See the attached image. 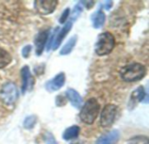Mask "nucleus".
<instances>
[{
	"label": "nucleus",
	"instance_id": "dca6fc26",
	"mask_svg": "<svg viewBox=\"0 0 149 144\" xmlns=\"http://www.w3.org/2000/svg\"><path fill=\"white\" fill-rule=\"evenodd\" d=\"M77 41H78V36L77 35H74L73 37H72L68 41L67 43L62 47V49L60 50L59 51V54L61 56H66V55H69L72 50L74 49L76 43H77Z\"/></svg>",
	"mask_w": 149,
	"mask_h": 144
},
{
	"label": "nucleus",
	"instance_id": "2eb2a0df",
	"mask_svg": "<svg viewBox=\"0 0 149 144\" xmlns=\"http://www.w3.org/2000/svg\"><path fill=\"white\" fill-rule=\"evenodd\" d=\"M80 132V128L77 125H73L71 126L69 128H67L64 133H63V139L65 141H69V140H73L76 139Z\"/></svg>",
	"mask_w": 149,
	"mask_h": 144
},
{
	"label": "nucleus",
	"instance_id": "f3484780",
	"mask_svg": "<svg viewBox=\"0 0 149 144\" xmlns=\"http://www.w3.org/2000/svg\"><path fill=\"white\" fill-rule=\"evenodd\" d=\"M12 57L10 54L5 50L0 48V69L5 68L7 65L10 63Z\"/></svg>",
	"mask_w": 149,
	"mask_h": 144
},
{
	"label": "nucleus",
	"instance_id": "20e7f679",
	"mask_svg": "<svg viewBox=\"0 0 149 144\" xmlns=\"http://www.w3.org/2000/svg\"><path fill=\"white\" fill-rule=\"evenodd\" d=\"M0 97L5 104H14L18 98V91L16 84L12 82L5 83L0 90Z\"/></svg>",
	"mask_w": 149,
	"mask_h": 144
},
{
	"label": "nucleus",
	"instance_id": "7ed1b4c3",
	"mask_svg": "<svg viewBox=\"0 0 149 144\" xmlns=\"http://www.w3.org/2000/svg\"><path fill=\"white\" fill-rule=\"evenodd\" d=\"M115 46L114 36L108 31L100 33L95 43V53L98 56H103L110 54Z\"/></svg>",
	"mask_w": 149,
	"mask_h": 144
},
{
	"label": "nucleus",
	"instance_id": "9d476101",
	"mask_svg": "<svg viewBox=\"0 0 149 144\" xmlns=\"http://www.w3.org/2000/svg\"><path fill=\"white\" fill-rule=\"evenodd\" d=\"M48 35H49V30H44L39 31L38 33V35L36 36L34 43H35V47H36V55L37 56H40L43 53V51L45 50V43L48 40Z\"/></svg>",
	"mask_w": 149,
	"mask_h": 144
},
{
	"label": "nucleus",
	"instance_id": "b1692460",
	"mask_svg": "<svg viewBox=\"0 0 149 144\" xmlns=\"http://www.w3.org/2000/svg\"><path fill=\"white\" fill-rule=\"evenodd\" d=\"M58 30V28H55L54 30H53L52 33V37H51V39L49 40L48 46H47V50H48V51L52 49V43H53V40H54V37H55V36H56V34H57Z\"/></svg>",
	"mask_w": 149,
	"mask_h": 144
},
{
	"label": "nucleus",
	"instance_id": "4be33fe9",
	"mask_svg": "<svg viewBox=\"0 0 149 144\" xmlns=\"http://www.w3.org/2000/svg\"><path fill=\"white\" fill-rule=\"evenodd\" d=\"M31 50H32V46L28 44V45H25L23 49H22V56L24 58H27L29 57L31 52Z\"/></svg>",
	"mask_w": 149,
	"mask_h": 144
},
{
	"label": "nucleus",
	"instance_id": "423d86ee",
	"mask_svg": "<svg viewBox=\"0 0 149 144\" xmlns=\"http://www.w3.org/2000/svg\"><path fill=\"white\" fill-rule=\"evenodd\" d=\"M58 5L56 0H45V1H35L34 6L36 10L42 15H49L52 13Z\"/></svg>",
	"mask_w": 149,
	"mask_h": 144
},
{
	"label": "nucleus",
	"instance_id": "6e6552de",
	"mask_svg": "<svg viewBox=\"0 0 149 144\" xmlns=\"http://www.w3.org/2000/svg\"><path fill=\"white\" fill-rule=\"evenodd\" d=\"M65 75L64 72H60L58 73L52 79L49 80L45 83V88L48 92L52 93L60 90L65 85Z\"/></svg>",
	"mask_w": 149,
	"mask_h": 144
},
{
	"label": "nucleus",
	"instance_id": "a211bd4d",
	"mask_svg": "<svg viewBox=\"0 0 149 144\" xmlns=\"http://www.w3.org/2000/svg\"><path fill=\"white\" fill-rule=\"evenodd\" d=\"M37 121H38V118H37L36 116H34V115L29 116H27V117L24 119L23 125H24V127L26 130H31V129H33L34 126L36 125Z\"/></svg>",
	"mask_w": 149,
	"mask_h": 144
},
{
	"label": "nucleus",
	"instance_id": "39448f33",
	"mask_svg": "<svg viewBox=\"0 0 149 144\" xmlns=\"http://www.w3.org/2000/svg\"><path fill=\"white\" fill-rule=\"evenodd\" d=\"M118 106L114 104H107L104 107L100 120V123L102 127L108 128L113 124L118 114Z\"/></svg>",
	"mask_w": 149,
	"mask_h": 144
},
{
	"label": "nucleus",
	"instance_id": "f8f14e48",
	"mask_svg": "<svg viewBox=\"0 0 149 144\" xmlns=\"http://www.w3.org/2000/svg\"><path fill=\"white\" fill-rule=\"evenodd\" d=\"M65 96L73 107H75L76 109L81 108L83 104V98L77 90L73 89H68L65 92Z\"/></svg>",
	"mask_w": 149,
	"mask_h": 144
},
{
	"label": "nucleus",
	"instance_id": "6ab92c4d",
	"mask_svg": "<svg viewBox=\"0 0 149 144\" xmlns=\"http://www.w3.org/2000/svg\"><path fill=\"white\" fill-rule=\"evenodd\" d=\"M127 144H149L148 137L146 136H136L132 137Z\"/></svg>",
	"mask_w": 149,
	"mask_h": 144
},
{
	"label": "nucleus",
	"instance_id": "9b49d317",
	"mask_svg": "<svg viewBox=\"0 0 149 144\" xmlns=\"http://www.w3.org/2000/svg\"><path fill=\"white\" fill-rule=\"evenodd\" d=\"M120 131L117 130H112L100 136L95 144H116L120 139Z\"/></svg>",
	"mask_w": 149,
	"mask_h": 144
},
{
	"label": "nucleus",
	"instance_id": "a878e982",
	"mask_svg": "<svg viewBox=\"0 0 149 144\" xmlns=\"http://www.w3.org/2000/svg\"><path fill=\"white\" fill-rule=\"evenodd\" d=\"M80 3H85L84 6H86L87 9H90L91 7H93L94 5V2L93 1H81Z\"/></svg>",
	"mask_w": 149,
	"mask_h": 144
},
{
	"label": "nucleus",
	"instance_id": "1a4fd4ad",
	"mask_svg": "<svg viewBox=\"0 0 149 144\" xmlns=\"http://www.w3.org/2000/svg\"><path fill=\"white\" fill-rule=\"evenodd\" d=\"M72 21H69V22L65 23V25L60 29V30L56 34V36L54 37V40H53V43L52 45V50H55L58 48V46L61 44L63 39L67 36V34L72 30Z\"/></svg>",
	"mask_w": 149,
	"mask_h": 144
},
{
	"label": "nucleus",
	"instance_id": "4468645a",
	"mask_svg": "<svg viewBox=\"0 0 149 144\" xmlns=\"http://www.w3.org/2000/svg\"><path fill=\"white\" fill-rule=\"evenodd\" d=\"M93 27L94 29H100L103 27L106 22V15L102 10H98L92 16Z\"/></svg>",
	"mask_w": 149,
	"mask_h": 144
},
{
	"label": "nucleus",
	"instance_id": "ddd939ff",
	"mask_svg": "<svg viewBox=\"0 0 149 144\" xmlns=\"http://www.w3.org/2000/svg\"><path fill=\"white\" fill-rule=\"evenodd\" d=\"M147 96H148V95L145 92L144 87L143 86L138 87L132 93V96H131V98H130V101H129V107L134 108V105L136 104V103H138V102H143L144 101V98L147 97Z\"/></svg>",
	"mask_w": 149,
	"mask_h": 144
},
{
	"label": "nucleus",
	"instance_id": "0eeeda50",
	"mask_svg": "<svg viewBox=\"0 0 149 144\" xmlns=\"http://www.w3.org/2000/svg\"><path fill=\"white\" fill-rule=\"evenodd\" d=\"M21 78H22L21 92L23 95H24L27 90H31L33 84H34V79L27 65H24L21 69Z\"/></svg>",
	"mask_w": 149,
	"mask_h": 144
},
{
	"label": "nucleus",
	"instance_id": "f03ea898",
	"mask_svg": "<svg viewBox=\"0 0 149 144\" xmlns=\"http://www.w3.org/2000/svg\"><path fill=\"white\" fill-rule=\"evenodd\" d=\"M100 110V105L96 98H90L86 101V103L82 106L79 118L81 121L88 125H91L94 123L96 118L99 116Z\"/></svg>",
	"mask_w": 149,
	"mask_h": 144
},
{
	"label": "nucleus",
	"instance_id": "412c9836",
	"mask_svg": "<svg viewBox=\"0 0 149 144\" xmlns=\"http://www.w3.org/2000/svg\"><path fill=\"white\" fill-rule=\"evenodd\" d=\"M82 10H83V9H82V6H81L80 4L75 5L74 9H73V10H72V18H73V20H76V19L80 16V14L82 13Z\"/></svg>",
	"mask_w": 149,
	"mask_h": 144
},
{
	"label": "nucleus",
	"instance_id": "aec40b11",
	"mask_svg": "<svg viewBox=\"0 0 149 144\" xmlns=\"http://www.w3.org/2000/svg\"><path fill=\"white\" fill-rule=\"evenodd\" d=\"M44 139H45V142L46 144H58L56 139L54 138L53 135L48 131H46L44 135Z\"/></svg>",
	"mask_w": 149,
	"mask_h": 144
},
{
	"label": "nucleus",
	"instance_id": "f257e3e1",
	"mask_svg": "<svg viewBox=\"0 0 149 144\" xmlns=\"http://www.w3.org/2000/svg\"><path fill=\"white\" fill-rule=\"evenodd\" d=\"M146 67L139 63H133L121 68L120 71V77L125 82H137L146 76Z\"/></svg>",
	"mask_w": 149,
	"mask_h": 144
},
{
	"label": "nucleus",
	"instance_id": "bb28decb",
	"mask_svg": "<svg viewBox=\"0 0 149 144\" xmlns=\"http://www.w3.org/2000/svg\"><path fill=\"white\" fill-rule=\"evenodd\" d=\"M105 3L106 4H104V6H105L106 10H110V8L113 6V2L112 1H106Z\"/></svg>",
	"mask_w": 149,
	"mask_h": 144
},
{
	"label": "nucleus",
	"instance_id": "393cba45",
	"mask_svg": "<svg viewBox=\"0 0 149 144\" xmlns=\"http://www.w3.org/2000/svg\"><path fill=\"white\" fill-rule=\"evenodd\" d=\"M60 103H61L62 106L65 105V104L66 103L65 98L63 97V96H58L56 97V104H57V106H60Z\"/></svg>",
	"mask_w": 149,
	"mask_h": 144
},
{
	"label": "nucleus",
	"instance_id": "5701e85b",
	"mask_svg": "<svg viewBox=\"0 0 149 144\" xmlns=\"http://www.w3.org/2000/svg\"><path fill=\"white\" fill-rule=\"evenodd\" d=\"M69 14H70V9L67 8V9H65V10L63 11V13L61 14V16H60V17H59V23H65V21H66V19H67L68 17H69Z\"/></svg>",
	"mask_w": 149,
	"mask_h": 144
}]
</instances>
